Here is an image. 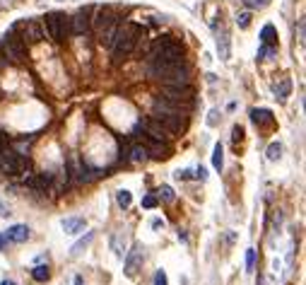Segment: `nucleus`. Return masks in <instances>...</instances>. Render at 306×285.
<instances>
[{
    "instance_id": "10",
    "label": "nucleus",
    "mask_w": 306,
    "mask_h": 285,
    "mask_svg": "<svg viewBox=\"0 0 306 285\" xmlns=\"http://www.w3.org/2000/svg\"><path fill=\"white\" fill-rule=\"evenodd\" d=\"M164 99H169L174 104L188 102L191 99V87L188 85H164Z\"/></svg>"
},
{
    "instance_id": "23",
    "label": "nucleus",
    "mask_w": 306,
    "mask_h": 285,
    "mask_svg": "<svg viewBox=\"0 0 306 285\" xmlns=\"http://www.w3.org/2000/svg\"><path fill=\"white\" fill-rule=\"evenodd\" d=\"M130 160H133V162H145V160H147V148H145V145H135V148L130 150Z\"/></svg>"
},
{
    "instance_id": "8",
    "label": "nucleus",
    "mask_w": 306,
    "mask_h": 285,
    "mask_svg": "<svg viewBox=\"0 0 306 285\" xmlns=\"http://www.w3.org/2000/svg\"><path fill=\"white\" fill-rule=\"evenodd\" d=\"M89 27H92V15H89V7L77 10L75 17L70 20V34H75V37H84V34L89 32Z\"/></svg>"
},
{
    "instance_id": "38",
    "label": "nucleus",
    "mask_w": 306,
    "mask_h": 285,
    "mask_svg": "<svg viewBox=\"0 0 306 285\" xmlns=\"http://www.w3.org/2000/svg\"><path fill=\"white\" fill-rule=\"evenodd\" d=\"M210 126H215V123H217V111H210Z\"/></svg>"
},
{
    "instance_id": "41",
    "label": "nucleus",
    "mask_w": 306,
    "mask_h": 285,
    "mask_svg": "<svg viewBox=\"0 0 306 285\" xmlns=\"http://www.w3.org/2000/svg\"><path fill=\"white\" fill-rule=\"evenodd\" d=\"M0 285H15V283H12V281H2Z\"/></svg>"
},
{
    "instance_id": "13",
    "label": "nucleus",
    "mask_w": 306,
    "mask_h": 285,
    "mask_svg": "<svg viewBox=\"0 0 306 285\" xmlns=\"http://www.w3.org/2000/svg\"><path fill=\"white\" fill-rule=\"evenodd\" d=\"M2 235H5L7 242H17V244H22V242L29 240V227H27V225H12V227H7Z\"/></svg>"
},
{
    "instance_id": "14",
    "label": "nucleus",
    "mask_w": 306,
    "mask_h": 285,
    "mask_svg": "<svg viewBox=\"0 0 306 285\" xmlns=\"http://www.w3.org/2000/svg\"><path fill=\"white\" fill-rule=\"evenodd\" d=\"M114 22H116V15H114V10H111L109 5H104V7H97L94 24H97L99 29H104V27H109V24H114Z\"/></svg>"
},
{
    "instance_id": "2",
    "label": "nucleus",
    "mask_w": 306,
    "mask_h": 285,
    "mask_svg": "<svg viewBox=\"0 0 306 285\" xmlns=\"http://www.w3.org/2000/svg\"><path fill=\"white\" fill-rule=\"evenodd\" d=\"M150 61H166V63H181L184 61V46L174 37H162L150 48Z\"/></svg>"
},
{
    "instance_id": "5",
    "label": "nucleus",
    "mask_w": 306,
    "mask_h": 285,
    "mask_svg": "<svg viewBox=\"0 0 306 285\" xmlns=\"http://www.w3.org/2000/svg\"><path fill=\"white\" fill-rule=\"evenodd\" d=\"M0 48L5 51V58H10V61H15V63H22V61L27 58V44L20 39V37H15L12 32L2 37Z\"/></svg>"
},
{
    "instance_id": "29",
    "label": "nucleus",
    "mask_w": 306,
    "mask_h": 285,
    "mask_svg": "<svg viewBox=\"0 0 306 285\" xmlns=\"http://www.w3.org/2000/svg\"><path fill=\"white\" fill-rule=\"evenodd\" d=\"M280 157H282V145H280V143H272L268 148V160L275 162V160H280Z\"/></svg>"
},
{
    "instance_id": "17",
    "label": "nucleus",
    "mask_w": 306,
    "mask_h": 285,
    "mask_svg": "<svg viewBox=\"0 0 306 285\" xmlns=\"http://www.w3.org/2000/svg\"><path fill=\"white\" fill-rule=\"evenodd\" d=\"M251 121L258 123V126H268V123H272V111L270 109H253L251 111Z\"/></svg>"
},
{
    "instance_id": "37",
    "label": "nucleus",
    "mask_w": 306,
    "mask_h": 285,
    "mask_svg": "<svg viewBox=\"0 0 306 285\" xmlns=\"http://www.w3.org/2000/svg\"><path fill=\"white\" fill-rule=\"evenodd\" d=\"M5 215H10V208L5 203H0V218H5Z\"/></svg>"
},
{
    "instance_id": "21",
    "label": "nucleus",
    "mask_w": 306,
    "mask_h": 285,
    "mask_svg": "<svg viewBox=\"0 0 306 285\" xmlns=\"http://www.w3.org/2000/svg\"><path fill=\"white\" fill-rule=\"evenodd\" d=\"M222 164H224V148H222V143H217V145L212 148V167H215V169H222Z\"/></svg>"
},
{
    "instance_id": "15",
    "label": "nucleus",
    "mask_w": 306,
    "mask_h": 285,
    "mask_svg": "<svg viewBox=\"0 0 306 285\" xmlns=\"http://www.w3.org/2000/svg\"><path fill=\"white\" fill-rule=\"evenodd\" d=\"M145 148H147V155H152V157H157V160H166V157L171 155V148H169V143L150 140Z\"/></svg>"
},
{
    "instance_id": "16",
    "label": "nucleus",
    "mask_w": 306,
    "mask_h": 285,
    "mask_svg": "<svg viewBox=\"0 0 306 285\" xmlns=\"http://www.w3.org/2000/svg\"><path fill=\"white\" fill-rule=\"evenodd\" d=\"M61 227H63L65 235H80L84 230V218H65L61 222Z\"/></svg>"
},
{
    "instance_id": "30",
    "label": "nucleus",
    "mask_w": 306,
    "mask_h": 285,
    "mask_svg": "<svg viewBox=\"0 0 306 285\" xmlns=\"http://www.w3.org/2000/svg\"><path fill=\"white\" fill-rule=\"evenodd\" d=\"M236 24H239L241 29H246V27L251 24V15H248V12H241V15L236 17Z\"/></svg>"
},
{
    "instance_id": "35",
    "label": "nucleus",
    "mask_w": 306,
    "mask_h": 285,
    "mask_svg": "<svg viewBox=\"0 0 306 285\" xmlns=\"http://www.w3.org/2000/svg\"><path fill=\"white\" fill-rule=\"evenodd\" d=\"M143 205H145V208H154V205H157V196H145V198H143Z\"/></svg>"
},
{
    "instance_id": "7",
    "label": "nucleus",
    "mask_w": 306,
    "mask_h": 285,
    "mask_svg": "<svg viewBox=\"0 0 306 285\" xmlns=\"http://www.w3.org/2000/svg\"><path fill=\"white\" fill-rule=\"evenodd\" d=\"M154 121L159 123L166 133H179L186 128V116L184 114H154Z\"/></svg>"
},
{
    "instance_id": "9",
    "label": "nucleus",
    "mask_w": 306,
    "mask_h": 285,
    "mask_svg": "<svg viewBox=\"0 0 306 285\" xmlns=\"http://www.w3.org/2000/svg\"><path fill=\"white\" fill-rule=\"evenodd\" d=\"M143 244H133V249L128 251V256H125V266H123V271H125V276L128 278H133L135 273H138V268H140V263H143Z\"/></svg>"
},
{
    "instance_id": "42",
    "label": "nucleus",
    "mask_w": 306,
    "mask_h": 285,
    "mask_svg": "<svg viewBox=\"0 0 306 285\" xmlns=\"http://www.w3.org/2000/svg\"><path fill=\"white\" fill-rule=\"evenodd\" d=\"M75 285H84L82 283V278H75Z\"/></svg>"
},
{
    "instance_id": "39",
    "label": "nucleus",
    "mask_w": 306,
    "mask_h": 285,
    "mask_svg": "<svg viewBox=\"0 0 306 285\" xmlns=\"http://www.w3.org/2000/svg\"><path fill=\"white\" fill-rule=\"evenodd\" d=\"M152 227L154 230H159V227H164V222H162V220H152Z\"/></svg>"
},
{
    "instance_id": "32",
    "label": "nucleus",
    "mask_w": 306,
    "mask_h": 285,
    "mask_svg": "<svg viewBox=\"0 0 306 285\" xmlns=\"http://www.w3.org/2000/svg\"><path fill=\"white\" fill-rule=\"evenodd\" d=\"M174 176L186 181V179H193V172H191V169H176V174H174Z\"/></svg>"
},
{
    "instance_id": "40",
    "label": "nucleus",
    "mask_w": 306,
    "mask_h": 285,
    "mask_svg": "<svg viewBox=\"0 0 306 285\" xmlns=\"http://www.w3.org/2000/svg\"><path fill=\"white\" fill-rule=\"evenodd\" d=\"M5 244H7V240H5V235L0 232V249H5Z\"/></svg>"
},
{
    "instance_id": "4",
    "label": "nucleus",
    "mask_w": 306,
    "mask_h": 285,
    "mask_svg": "<svg viewBox=\"0 0 306 285\" xmlns=\"http://www.w3.org/2000/svg\"><path fill=\"white\" fill-rule=\"evenodd\" d=\"M43 27L48 32V37L53 41H63L68 34H70V20L61 12H48L43 17Z\"/></svg>"
},
{
    "instance_id": "31",
    "label": "nucleus",
    "mask_w": 306,
    "mask_h": 285,
    "mask_svg": "<svg viewBox=\"0 0 306 285\" xmlns=\"http://www.w3.org/2000/svg\"><path fill=\"white\" fill-rule=\"evenodd\" d=\"M154 285H169L166 273H164V271H157V273H154Z\"/></svg>"
},
{
    "instance_id": "25",
    "label": "nucleus",
    "mask_w": 306,
    "mask_h": 285,
    "mask_svg": "<svg viewBox=\"0 0 306 285\" xmlns=\"http://www.w3.org/2000/svg\"><path fill=\"white\" fill-rule=\"evenodd\" d=\"M92 240H94V232H87V235H84V240H80V242H77V244L70 249V254H73V256H77V254H80L82 249H84V246L92 242Z\"/></svg>"
},
{
    "instance_id": "3",
    "label": "nucleus",
    "mask_w": 306,
    "mask_h": 285,
    "mask_svg": "<svg viewBox=\"0 0 306 285\" xmlns=\"http://www.w3.org/2000/svg\"><path fill=\"white\" fill-rule=\"evenodd\" d=\"M138 37H140V27H135V24H128V27L118 29V34H116V39H114V46H111L116 61H121L123 56H128V53L135 48Z\"/></svg>"
},
{
    "instance_id": "24",
    "label": "nucleus",
    "mask_w": 306,
    "mask_h": 285,
    "mask_svg": "<svg viewBox=\"0 0 306 285\" xmlns=\"http://www.w3.org/2000/svg\"><path fill=\"white\" fill-rule=\"evenodd\" d=\"M48 276H51V273H48V266H37V268L32 271V278L39 281V283H46V281H48Z\"/></svg>"
},
{
    "instance_id": "33",
    "label": "nucleus",
    "mask_w": 306,
    "mask_h": 285,
    "mask_svg": "<svg viewBox=\"0 0 306 285\" xmlns=\"http://www.w3.org/2000/svg\"><path fill=\"white\" fill-rule=\"evenodd\" d=\"M193 176L200 179V181H205V179H207V169H205V167H198V169L193 172Z\"/></svg>"
},
{
    "instance_id": "28",
    "label": "nucleus",
    "mask_w": 306,
    "mask_h": 285,
    "mask_svg": "<svg viewBox=\"0 0 306 285\" xmlns=\"http://www.w3.org/2000/svg\"><path fill=\"white\" fill-rule=\"evenodd\" d=\"M256 268V249H248L246 251V273H253Z\"/></svg>"
},
{
    "instance_id": "18",
    "label": "nucleus",
    "mask_w": 306,
    "mask_h": 285,
    "mask_svg": "<svg viewBox=\"0 0 306 285\" xmlns=\"http://www.w3.org/2000/svg\"><path fill=\"white\" fill-rule=\"evenodd\" d=\"M217 51H220V58L222 61H229V34L227 32H222L220 37H217Z\"/></svg>"
},
{
    "instance_id": "11",
    "label": "nucleus",
    "mask_w": 306,
    "mask_h": 285,
    "mask_svg": "<svg viewBox=\"0 0 306 285\" xmlns=\"http://www.w3.org/2000/svg\"><path fill=\"white\" fill-rule=\"evenodd\" d=\"M138 128H143V131H145V135H147L150 140L169 143V138H171V135H169V133H166V131H164V128L159 126V123L154 121V119H150V121H143L140 126H138Z\"/></svg>"
},
{
    "instance_id": "6",
    "label": "nucleus",
    "mask_w": 306,
    "mask_h": 285,
    "mask_svg": "<svg viewBox=\"0 0 306 285\" xmlns=\"http://www.w3.org/2000/svg\"><path fill=\"white\" fill-rule=\"evenodd\" d=\"M0 167H2V172H7V174H20V172L24 169V160H22V155L15 153L12 148L2 145V148H0Z\"/></svg>"
},
{
    "instance_id": "26",
    "label": "nucleus",
    "mask_w": 306,
    "mask_h": 285,
    "mask_svg": "<svg viewBox=\"0 0 306 285\" xmlns=\"http://www.w3.org/2000/svg\"><path fill=\"white\" fill-rule=\"evenodd\" d=\"M159 198L162 201H166V203H174V198H176V194H174V189L171 186H159Z\"/></svg>"
},
{
    "instance_id": "36",
    "label": "nucleus",
    "mask_w": 306,
    "mask_h": 285,
    "mask_svg": "<svg viewBox=\"0 0 306 285\" xmlns=\"http://www.w3.org/2000/svg\"><path fill=\"white\" fill-rule=\"evenodd\" d=\"M241 135H244V128H241V126H234V131H231V138H234V140H241Z\"/></svg>"
},
{
    "instance_id": "19",
    "label": "nucleus",
    "mask_w": 306,
    "mask_h": 285,
    "mask_svg": "<svg viewBox=\"0 0 306 285\" xmlns=\"http://www.w3.org/2000/svg\"><path fill=\"white\" fill-rule=\"evenodd\" d=\"M272 89H275V97H277V99H285V97L292 92V80H289V78H282L280 82H275Z\"/></svg>"
},
{
    "instance_id": "12",
    "label": "nucleus",
    "mask_w": 306,
    "mask_h": 285,
    "mask_svg": "<svg viewBox=\"0 0 306 285\" xmlns=\"http://www.w3.org/2000/svg\"><path fill=\"white\" fill-rule=\"evenodd\" d=\"M41 39H43V29H41V24H39L37 20H29V22H24L22 41H24V44H39Z\"/></svg>"
},
{
    "instance_id": "1",
    "label": "nucleus",
    "mask_w": 306,
    "mask_h": 285,
    "mask_svg": "<svg viewBox=\"0 0 306 285\" xmlns=\"http://www.w3.org/2000/svg\"><path fill=\"white\" fill-rule=\"evenodd\" d=\"M150 78L162 80L164 85H188V70L181 63H166V61H152L147 68Z\"/></svg>"
},
{
    "instance_id": "27",
    "label": "nucleus",
    "mask_w": 306,
    "mask_h": 285,
    "mask_svg": "<svg viewBox=\"0 0 306 285\" xmlns=\"http://www.w3.org/2000/svg\"><path fill=\"white\" fill-rule=\"evenodd\" d=\"M277 51L272 48V46H265V44H261V48H258V61H268V58H272Z\"/></svg>"
},
{
    "instance_id": "20",
    "label": "nucleus",
    "mask_w": 306,
    "mask_h": 285,
    "mask_svg": "<svg viewBox=\"0 0 306 285\" xmlns=\"http://www.w3.org/2000/svg\"><path fill=\"white\" fill-rule=\"evenodd\" d=\"M261 41H263L265 46H275V41H277V32H275L272 24H265V27L261 29Z\"/></svg>"
},
{
    "instance_id": "34",
    "label": "nucleus",
    "mask_w": 306,
    "mask_h": 285,
    "mask_svg": "<svg viewBox=\"0 0 306 285\" xmlns=\"http://www.w3.org/2000/svg\"><path fill=\"white\" fill-rule=\"evenodd\" d=\"M244 2H246L248 7H265L270 0H244Z\"/></svg>"
},
{
    "instance_id": "22",
    "label": "nucleus",
    "mask_w": 306,
    "mask_h": 285,
    "mask_svg": "<svg viewBox=\"0 0 306 285\" xmlns=\"http://www.w3.org/2000/svg\"><path fill=\"white\" fill-rule=\"evenodd\" d=\"M116 203L121 205L123 210H125V208H130V203H133V196H130V191H125V189L116 191Z\"/></svg>"
},
{
    "instance_id": "43",
    "label": "nucleus",
    "mask_w": 306,
    "mask_h": 285,
    "mask_svg": "<svg viewBox=\"0 0 306 285\" xmlns=\"http://www.w3.org/2000/svg\"><path fill=\"white\" fill-rule=\"evenodd\" d=\"M2 7H5V2H0V10H2Z\"/></svg>"
}]
</instances>
